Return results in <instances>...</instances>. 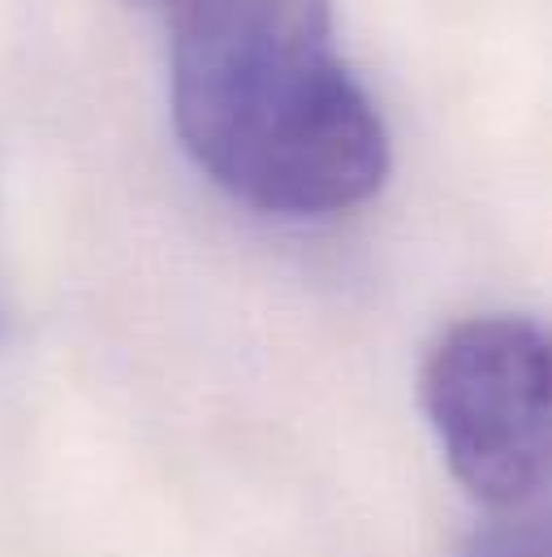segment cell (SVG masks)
Wrapping results in <instances>:
<instances>
[{
  "label": "cell",
  "instance_id": "cell-1",
  "mask_svg": "<svg viewBox=\"0 0 552 557\" xmlns=\"http://www.w3.org/2000/svg\"><path fill=\"white\" fill-rule=\"evenodd\" d=\"M173 122L195 164L273 216H333L389 177L376 100L333 48V0H168Z\"/></svg>",
  "mask_w": 552,
  "mask_h": 557
},
{
  "label": "cell",
  "instance_id": "cell-2",
  "mask_svg": "<svg viewBox=\"0 0 552 557\" xmlns=\"http://www.w3.org/2000/svg\"><path fill=\"white\" fill-rule=\"evenodd\" d=\"M549 337L518 315L453 324L423 363V411L457 484L514 510L549 480Z\"/></svg>",
  "mask_w": 552,
  "mask_h": 557
},
{
  "label": "cell",
  "instance_id": "cell-3",
  "mask_svg": "<svg viewBox=\"0 0 552 557\" xmlns=\"http://www.w3.org/2000/svg\"><path fill=\"white\" fill-rule=\"evenodd\" d=\"M462 557H549V532L540 519H505L488 523L471 536Z\"/></svg>",
  "mask_w": 552,
  "mask_h": 557
},
{
  "label": "cell",
  "instance_id": "cell-4",
  "mask_svg": "<svg viewBox=\"0 0 552 557\" xmlns=\"http://www.w3.org/2000/svg\"><path fill=\"white\" fill-rule=\"evenodd\" d=\"M160 4H168V0H160Z\"/></svg>",
  "mask_w": 552,
  "mask_h": 557
}]
</instances>
